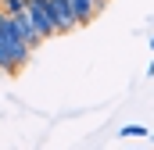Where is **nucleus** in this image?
Segmentation results:
<instances>
[{
	"label": "nucleus",
	"mask_w": 154,
	"mask_h": 150,
	"mask_svg": "<svg viewBox=\"0 0 154 150\" xmlns=\"http://www.w3.org/2000/svg\"><path fill=\"white\" fill-rule=\"evenodd\" d=\"M25 11H29V18H32V25H36V32L43 39L57 36V25H54V14H50V4L47 0H25Z\"/></svg>",
	"instance_id": "nucleus-2"
},
{
	"label": "nucleus",
	"mask_w": 154,
	"mask_h": 150,
	"mask_svg": "<svg viewBox=\"0 0 154 150\" xmlns=\"http://www.w3.org/2000/svg\"><path fill=\"white\" fill-rule=\"evenodd\" d=\"M151 140H154V132H151Z\"/></svg>",
	"instance_id": "nucleus-9"
},
{
	"label": "nucleus",
	"mask_w": 154,
	"mask_h": 150,
	"mask_svg": "<svg viewBox=\"0 0 154 150\" xmlns=\"http://www.w3.org/2000/svg\"><path fill=\"white\" fill-rule=\"evenodd\" d=\"M0 11H7V14H18V11H25V0H0Z\"/></svg>",
	"instance_id": "nucleus-6"
},
{
	"label": "nucleus",
	"mask_w": 154,
	"mask_h": 150,
	"mask_svg": "<svg viewBox=\"0 0 154 150\" xmlns=\"http://www.w3.org/2000/svg\"><path fill=\"white\" fill-rule=\"evenodd\" d=\"M50 4V14H54V25H57V36H68L72 29H79L75 14H72V4L68 0H47Z\"/></svg>",
	"instance_id": "nucleus-3"
},
{
	"label": "nucleus",
	"mask_w": 154,
	"mask_h": 150,
	"mask_svg": "<svg viewBox=\"0 0 154 150\" xmlns=\"http://www.w3.org/2000/svg\"><path fill=\"white\" fill-rule=\"evenodd\" d=\"M11 18H14V29H18V36H22L25 43H29V46H32V50H36L39 43H43V36L36 32V25H32L29 11H18V14H11Z\"/></svg>",
	"instance_id": "nucleus-4"
},
{
	"label": "nucleus",
	"mask_w": 154,
	"mask_h": 150,
	"mask_svg": "<svg viewBox=\"0 0 154 150\" xmlns=\"http://www.w3.org/2000/svg\"><path fill=\"white\" fill-rule=\"evenodd\" d=\"M68 4H72V14H75L79 25H90L104 7V0H68Z\"/></svg>",
	"instance_id": "nucleus-5"
},
{
	"label": "nucleus",
	"mask_w": 154,
	"mask_h": 150,
	"mask_svg": "<svg viewBox=\"0 0 154 150\" xmlns=\"http://www.w3.org/2000/svg\"><path fill=\"white\" fill-rule=\"evenodd\" d=\"M32 57V46L18 36L14 18L7 11H0V72L4 75H18L25 68V61Z\"/></svg>",
	"instance_id": "nucleus-1"
},
{
	"label": "nucleus",
	"mask_w": 154,
	"mask_h": 150,
	"mask_svg": "<svg viewBox=\"0 0 154 150\" xmlns=\"http://www.w3.org/2000/svg\"><path fill=\"white\" fill-rule=\"evenodd\" d=\"M151 50H154V36H151Z\"/></svg>",
	"instance_id": "nucleus-8"
},
{
	"label": "nucleus",
	"mask_w": 154,
	"mask_h": 150,
	"mask_svg": "<svg viewBox=\"0 0 154 150\" xmlns=\"http://www.w3.org/2000/svg\"><path fill=\"white\" fill-rule=\"evenodd\" d=\"M118 136H125V140H129V136H151V132H147L143 125H122V132H118Z\"/></svg>",
	"instance_id": "nucleus-7"
}]
</instances>
